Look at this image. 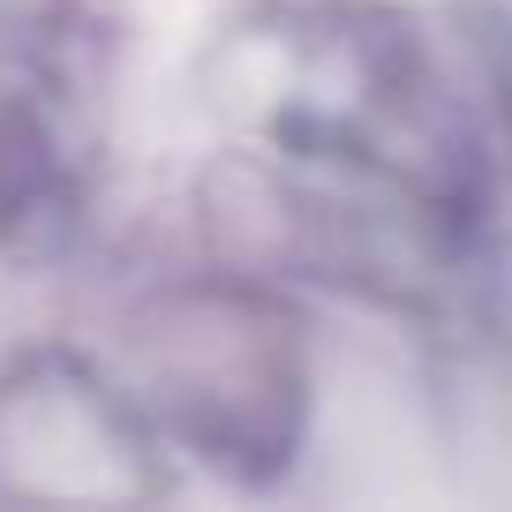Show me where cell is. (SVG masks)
<instances>
[{
  "mask_svg": "<svg viewBox=\"0 0 512 512\" xmlns=\"http://www.w3.org/2000/svg\"><path fill=\"white\" fill-rule=\"evenodd\" d=\"M159 452L136 392L76 354H31L0 377V497L144 505L166 490Z\"/></svg>",
  "mask_w": 512,
  "mask_h": 512,
  "instance_id": "3957f363",
  "label": "cell"
},
{
  "mask_svg": "<svg viewBox=\"0 0 512 512\" xmlns=\"http://www.w3.org/2000/svg\"><path fill=\"white\" fill-rule=\"evenodd\" d=\"M91 121H83L76 31L0 8V249H23L83 204Z\"/></svg>",
  "mask_w": 512,
  "mask_h": 512,
  "instance_id": "277c9868",
  "label": "cell"
},
{
  "mask_svg": "<svg viewBox=\"0 0 512 512\" xmlns=\"http://www.w3.org/2000/svg\"><path fill=\"white\" fill-rule=\"evenodd\" d=\"M505 98L407 0H249L211 53V106L287 241L392 294L467 272L497 211Z\"/></svg>",
  "mask_w": 512,
  "mask_h": 512,
  "instance_id": "6da1fadb",
  "label": "cell"
},
{
  "mask_svg": "<svg viewBox=\"0 0 512 512\" xmlns=\"http://www.w3.org/2000/svg\"><path fill=\"white\" fill-rule=\"evenodd\" d=\"M128 392L189 460L226 482H279L309 422L302 324L249 279H181L128 324Z\"/></svg>",
  "mask_w": 512,
  "mask_h": 512,
  "instance_id": "7a4b0ae2",
  "label": "cell"
}]
</instances>
